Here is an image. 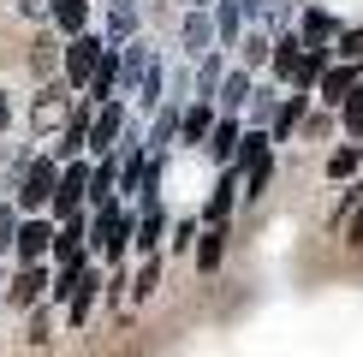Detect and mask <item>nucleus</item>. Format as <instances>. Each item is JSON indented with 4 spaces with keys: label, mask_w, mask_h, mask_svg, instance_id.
Listing matches in <instances>:
<instances>
[{
    "label": "nucleus",
    "mask_w": 363,
    "mask_h": 357,
    "mask_svg": "<svg viewBox=\"0 0 363 357\" xmlns=\"http://www.w3.org/2000/svg\"><path fill=\"white\" fill-rule=\"evenodd\" d=\"M131 227H138V215H131L119 197H113V203H96V208H89V256H101V262H125Z\"/></svg>",
    "instance_id": "nucleus-1"
},
{
    "label": "nucleus",
    "mask_w": 363,
    "mask_h": 357,
    "mask_svg": "<svg viewBox=\"0 0 363 357\" xmlns=\"http://www.w3.org/2000/svg\"><path fill=\"white\" fill-rule=\"evenodd\" d=\"M48 298H54V304H66L72 327H84V322H89V310H96V298H101V274H96L89 262H66V268H54Z\"/></svg>",
    "instance_id": "nucleus-2"
},
{
    "label": "nucleus",
    "mask_w": 363,
    "mask_h": 357,
    "mask_svg": "<svg viewBox=\"0 0 363 357\" xmlns=\"http://www.w3.org/2000/svg\"><path fill=\"white\" fill-rule=\"evenodd\" d=\"M54 185H60V161L42 149V155H30V161H24L18 185H12V208H18V215H48Z\"/></svg>",
    "instance_id": "nucleus-3"
},
{
    "label": "nucleus",
    "mask_w": 363,
    "mask_h": 357,
    "mask_svg": "<svg viewBox=\"0 0 363 357\" xmlns=\"http://www.w3.org/2000/svg\"><path fill=\"white\" fill-rule=\"evenodd\" d=\"M66 119H72V84L66 78H42L36 101H30V131H36V137H60Z\"/></svg>",
    "instance_id": "nucleus-4"
},
{
    "label": "nucleus",
    "mask_w": 363,
    "mask_h": 357,
    "mask_svg": "<svg viewBox=\"0 0 363 357\" xmlns=\"http://www.w3.org/2000/svg\"><path fill=\"white\" fill-rule=\"evenodd\" d=\"M101 30H84V36H66V48H60V78H66L72 89H84L89 84V72H96V60H101Z\"/></svg>",
    "instance_id": "nucleus-5"
},
{
    "label": "nucleus",
    "mask_w": 363,
    "mask_h": 357,
    "mask_svg": "<svg viewBox=\"0 0 363 357\" xmlns=\"http://www.w3.org/2000/svg\"><path fill=\"white\" fill-rule=\"evenodd\" d=\"M84 203H89V167L84 161H66V167H60V185H54V203H48V220L84 215Z\"/></svg>",
    "instance_id": "nucleus-6"
},
{
    "label": "nucleus",
    "mask_w": 363,
    "mask_h": 357,
    "mask_svg": "<svg viewBox=\"0 0 363 357\" xmlns=\"http://www.w3.org/2000/svg\"><path fill=\"white\" fill-rule=\"evenodd\" d=\"M238 191H245V173L238 167H220V178L208 185V203H203V227H233V215H238Z\"/></svg>",
    "instance_id": "nucleus-7"
},
{
    "label": "nucleus",
    "mask_w": 363,
    "mask_h": 357,
    "mask_svg": "<svg viewBox=\"0 0 363 357\" xmlns=\"http://www.w3.org/2000/svg\"><path fill=\"white\" fill-rule=\"evenodd\" d=\"M54 227H60V220H48V215H18L12 256H18V262H48V250H54Z\"/></svg>",
    "instance_id": "nucleus-8"
},
{
    "label": "nucleus",
    "mask_w": 363,
    "mask_h": 357,
    "mask_svg": "<svg viewBox=\"0 0 363 357\" xmlns=\"http://www.w3.org/2000/svg\"><path fill=\"white\" fill-rule=\"evenodd\" d=\"M48 286H54V262H18V274L6 280V298L24 304V310H36L48 298Z\"/></svg>",
    "instance_id": "nucleus-9"
},
{
    "label": "nucleus",
    "mask_w": 363,
    "mask_h": 357,
    "mask_svg": "<svg viewBox=\"0 0 363 357\" xmlns=\"http://www.w3.org/2000/svg\"><path fill=\"white\" fill-rule=\"evenodd\" d=\"M84 256H89V215H72V220H60V227H54L48 262L66 268V262H84Z\"/></svg>",
    "instance_id": "nucleus-10"
},
{
    "label": "nucleus",
    "mask_w": 363,
    "mask_h": 357,
    "mask_svg": "<svg viewBox=\"0 0 363 357\" xmlns=\"http://www.w3.org/2000/svg\"><path fill=\"white\" fill-rule=\"evenodd\" d=\"M119 137H125V101H101L96 119H89V149L96 155H113Z\"/></svg>",
    "instance_id": "nucleus-11"
},
{
    "label": "nucleus",
    "mask_w": 363,
    "mask_h": 357,
    "mask_svg": "<svg viewBox=\"0 0 363 357\" xmlns=\"http://www.w3.org/2000/svg\"><path fill=\"white\" fill-rule=\"evenodd\" d=\"M357 84H363V66H357V60H334V66L322 72V84H315V89H322L315 101H322V108H340Z\"/></svg>",
    "instance_id": "nucleus-12"
},
{
    "label": "nucleus",
    "mask_w": 363,
    "mask_h": 357,
    "mask_svg": "<svg viewBox=\"0 0 363 357\" xmlns=\"http://www.w3.org/2000/svg\"><path fill=\"white\" fill-rule=\"evenodd\" d=\"M250 89H256V72L250 66H226V78H220V89H215V113H238V108H250Z\"/></svg>",
    "instance_id": "nucleus-13"
},
{
    "label": "nucleus",
    "mask_w": 363,
    "mask_h": 357,
    "mask_svg": "<svg viewBox=\"0 0 363 357\" xmlns=\"http://www.w3.org/2000/svg\"><path fill=\"white\" fill-rule=\"evenodd\" d=\"M334 36H340V12H328V6L298 12V42L304 48H334Z\"/></svg>",
    "instance_id": "nucleus-14"
},
{
    "label": "nucleus",
    "mask_w": 363,
    "mask_h": 357,
    "mask_svg": "<svg viewBox=\"0 0 363 357\" xmlns=\"http://www.w3.org/2000/svg\"><path fill=\"white\" fill-rule=\"evenodd\" d=\"M310 108H315V96H304V89H286V96H280V113H274V125H268V137H274V143H292Z\"/></svg>",
    "instance_id": "nucleus-15"
},
{
    "label": "nucleus",
    "mask_w": 363,
    "mask_h": 357,
    "mask_svg": "<svg viewBox=\"0 0 363 357\" xmlns=\"http://www.w3.org/2000/svg\"><path fill=\"white\" fill-rule=\"evenodd\" d=\"M238 137H245V119L238 113H215V131H208V161L215 167H233V155H238Z\"/></svg>",
    "instance_id": "nucleus-16"
},
{
    "label": "nucleus",
    "mask_w": 363,
    "mask_h": 357,
    "mask_svg": "<svg viewBox=\"0 0 363 357\" xmlns=\"http://www.w3.org/2000/svg\"><path fill=\"white\" fill-rule=\"evenodd\" d=\"M161 244H167V215H161V203H155V208H138V227H131V250H138V256H155Z\"/></svg>",
    "instance_id": "nucleus-17"
},
{
    "label": "nucleus",
    "mask_w": 363,
    "mask_h": 357,
    "mask_svg": "<svg viewBox=\"0 0 363 357\" xmlns=\"http://www.w3.org/2000/svg\"><path fill=\"white\" fill-rule=\"evenodd\" d=\"M179 119H185V101H161V108H155V125L143 131V149H149V155H167V143L179 137Z\"/></svg>",
    "instance_id": "nucleus-18"
},
{
    "label": "nucleus",
    "mask_w": 363,
    "mask_h": 357,
    "mask_svg": "<svg viewBox=\"0 0 363 357\" xmlns=\"http://www.w3.org/2000/svg\"><path fill=\"white\" fill-rule=\"evenodd\" d=\"M179 42H185V54H196V60H203L208 48H220V42H215V18H208V6H191V12H185V24H179Z\"/></svg>",
    "instance_id": "nucleus-19"
},
{
    "label": "nucleus",
    "mask_w": 363,
    "mask_h": 357,
    "mask_svg": "<svg viewBox=\"0 0 363 357\" xmlns=\"http://www.w3.org/2000/svg\"><path fill=\"white\" fill-rule=\"evenodd\" d=\"M298 60H304V42H298V30H280V36H274V54H268V78H274V84H292Z\"/></svg>",
    "instance_id": "nucleus-20"
},
{
    "label": "nucleus",
    "mask_w": 363,
    "mask_h": 357,
    "mask_svg": "<svg viewBox=\"0 0 363 357\" xmlns=\"http://www.w3.org/2000/svg\"><path fill=\"white\" fill-rule=\"evenodd\" d=\"M208 131H215V108L208 101H185V119H179V143L185 149H203Z\"/></svg>",
    "instance_id": "nucleus-21"
},
{
    "label": "nucleus",
    "mask_w": 363,
    "mask_h": 357,
    "mask_svg": "<svg viewBox=\"0 0 363 357\" xmlns=\"http://www.w3.org/2000/svg\"><path fill=\"white\" fill-rule=\"evenodd\" d=\"M191 256H196V274H220V262H226V227H203L196 244H191Z\"/></svg>",
    "instance_id": "nucleus-22"
},
{
    "label": "nucleus",
    "mask_w": 363,
    "mask_h": 357,
    "mask_svg": "<svg viewBox=\"0 0 363 357\" xmlns=\"http://www.w3.org/2000/svg\"><path fill=\"white\" fill-rule=\"evenodd\" d=\"M89 12H96V0H54L48 18H54L60 36H84V30H89Z\"/></svg>",
    "instance_id": "nucleus-23"
},
{
    "label": "nucleus",
    "mask_w": 363,
    "mask_h": 357,
    "mask_svg": "<svg viewBox=\"0 0 363 357\" xmlns=\"http://www.w3.org/2000/svg\"><path fill=\"white\" fill-rule=\"evenodd\" d=\"M101 42H108V48H125V42H138V6H131V0L108 6V30H101Z\"/></svg>",
    "instance_id": "nucleus-24"
},
{
    "label": "nucleus",
    "mask_w": 363,
    "mask_h": 357,
    "mask_svg": "<svg viewBox=\"0 0 363 357\" xmlns=\"http://www.w3.org/2000/svg\"><path fill=\"white\" fill-rule=\"evenodd\" d=\"M208 18H215V42H220V48H238V36H245V12H238V0H215Z\"/></svg>",
    "instance_id": "nucleus-25"
},
{
    "label": "nucleus",
    "mask_w": 363,
    "mask_h": 357,
    "mask_svg": "<svg viewBox=\"0 0 363 357\" xmlns=\"http://www.w3.org/2000/svg\"><path fill=\"white\" fill-rule=\"evenodd\" d=\"M113 197H119V155H101L96 167H89V208L113 203Z\"/></svg>",
    "instance_id": "nucleus-26"
},
{
    "label": "nucleus",
    "mask_w": 363,
    "mask_h": 357,
    "mask_svg": "<svg viewBox=\"0 0 363 357\" xmlns=\"http://www.w3.org/2000/svg\"><path fill=\"white\" fill-rule=\"evenodd\" d=\"M274 113H280V84L274 78H256V89H250V125H274Z\"/></svg>",
    "instance_id": "nucleus-27"
},
{
    "label": "nucleus",
    "mask_w": 363,
    "mask_h": 357,
    "mask_svg": "<svg viewBox=\"0 0 363 357\" xmlns=\"http://www.w3.org/2000/svg\"><path fill=\"white\" fill-rule=\"evenodd\" d=\"M220 78H226V60L208 48L203 60H196V96L191 101H208V108H215V89H220Z\"/></svg>",
    "instance_id": "nucleus-28"
},
{
    "label": "nucleus",
    "mask_w": 363,
    "mask_h": 357,
    "mask_svg": "<svg viewBox=\"0 0 363 357\" xmlns=\"http://www.w3.org/2000/svg\"><path fill=\"white\" fill-rule=\"evenodd\" d=\"M268 54H274V36H268V30H245V36H238V66L268 72Z\"/></svg>",
    "instance_id": "nucleus-29"
},
{
    "label": "nucleus",
    "mask_w": 363,
    "mask_h": 357,
    "mask_svg": "<svg viewBox=\"0 0 363 357\" xmlns=\"http://www.w3.org/2000/svg\"><path fill=\"white\" fill-rule=\"evenodd\" d=\"M268 185H274V149H268V155H256L250 167H245V191H238V197L256 203V197H268Z\"/></svg>",
    "instance_id": "nucleus-30"
},
{
    "label": "nucleus",
    "mask_w": 363,
    "mask_h": 357,
    "mask_svg": "<svg viewBox=\"0 0 363 357\" xmlns=\"http://www.w3.org/2000/svg\"><path fill=\"white\" fill-rule=\"evenodd\" d=\"M60 48H66V36H36V48H30V72H36V78H54L60 72Z\"/></svg>",
    "instance_id": "nucleus-31"
},
{
    "label": "nucleus",
    "mask_w": 363,
    "mask_h": 357,
    "mask_svg": "<svg viewBox=\"0 0 363 357\" xmlns=\"http://www.w3.org/2000/svg\"><path fill=\"white\" fill-rule=\"evenodd\" d=\"M334 113H340V131H345V137H352V143H363V84H357L352 96L340 101Z\"/></svg>",
    "instance_id": "nucleus-32"
},
{
    "label": "nucleus",
    "mask_w": 363,
    "mask_h": 357,
    "mask_svg": "<svg viewBox=\"0 0 363 357\" xmlns=\"http://www.w3.org/2000/svg\"><path fill=\"white\" fill-rule=\"evenodd\" d=\"M155 286H161V256H143V262H138V274H131V304L155 298Z\"/></svg>",
    "instance_id": "nucleus-33"
},
{
    "label": "nucleus",
    "mask_w": 363,
    "mask_h": 357,
    "mask_svg": "<svg viewBox=\"0 0 363 357\" xmlns=\"http://www.w3.org/2000/svg\"><path fill=\"white\" fill-rule=\"evenodd\" d=\"M357 167H363V143H352V137H345L334 155H328V178H352Z\"/></svg>",
    "instance_id": "nucleus-34"
},
{
    "label": "nucleus",
    "mask_w": 363,
    "mask_h": 357,
    "mask_svg": "<svg viewBox=\"0 0 363 357\" xmlns=\"http://www.w3.org/2000/svg\"><path fill=\"white\" fill-rule=\"evenodd\" d=\"M298 131H304L310 143H322V137H334V131H340V113H334V108H310V113H304V125H298Z\"/></svg>",
    "instance_id": "nucleus-35"
},
{
    "label": "nucleus",
    "mask_w": 363,
    "mask_h": 357,
    "mask_svg": "<svg viewBox=\"0 0 363 357\" xmlns=\"http://www.w3.org/2000/svg\"><path fill=\"white\" fill-rule=\"evenodd\" d=\"M196 232H203V215H179L173 227H167V244H173V250H191Z\"/></svg>",
    "instance_id": "nucleus-36"
},
{
    "label": "nucleus",
    "mask_w": 363,
    "mask_h": 357,
    "mask_svg": "<svg viewBox=\"0 0 363 357\" xmlns=\"http://www.w3.org/2000/svg\"><path fill=\"white\" fill-rule=\"evenodd\" d=\"M334 60H357V66H363V24H352V30L334 36Z\"/></svg>",
    "instance_id": "nucleus-37"
},
{
    "label": "nucleus",
    "mask_w": 363,
    "mask_h": 357,
    "mask_svg": "<svg viewBox=\"0 0 363 357\" xmlns=\"http://www.w3.org/2000/svg\"><path fill=\"white\" fill-rule=\"evenodd\" d=\"M12 238H18V208H12V203H0V256L12 250Z\"/></svg>",
    "instance_id": "nucleus-38"
},
{
    "label": "nucleus",
    "mask_w": 363,
    "mask_h": 357,
    "mask_svg": "<svg viewBox=\"0 0 363 357\" xmlns=\"http://www.w3.org/2000/svg\"><path fill=\"white\" fill-rule=\"evenodd\" d=\"M48 6H54V0H18V12H24V18H48Z\"/></svg>",
    "instance_id": "nucleus-39"
},
{
    "label": "nucleus",
    "mask_w": 363,
    "mask_h": 357,
    "mask_svg": "<svg viewBox=\"0 0 363 357\" xmlns=\"http://www.w3.org/2000/svg\"><path fill=\"white\" fill-rule=\"evenodd\" d=\"M345 244H363V208H357L352 220H345Z\"/></svg>",
    "instance_id": "nucleus-40"
},
{
    "label": "nucleus",
    "mask_w": 363,
    "mask_h": 357,
    "mask_svg": "<svg viewBox=\"0 0 363 357\" xmlns=\"http://www.w3.org/2000/svg\"><path fill=\"white\" fill-rule=\"evenodd\" d=\"M6 125H12V96L0 89V137H6Z\"/></svg>",
    "instance_id": "nucleus-41"
},
{
    "label": "nucleus",
    "mask_w": 363,
    "mask_h": 357,
    "mask_svg": "<svg viewBox=\"0 0 363 357\" xmlns=\"http://www.w3.org/2000/svg\"><path fill=\"white\" fill-rule=\"evenodd\" d=\"M0 286H6V274H0Z\"/></svg>",
    "instance_id": "nucleus-42"
},
{
    "label": "nucleus",
    "mask_w": 363,
    "mask_h": 357,
    "mask_svg": "<svg viewBox=\"0 0 363 357\" xmlns=\"http://www.w3.org/2000/svg\"><path fill=\"white\" fill-rule=\"evenodd\" d=\"M108 6H119V0H108Z\"/></svg>",
    "instance_id": "nucleus-43"
}]
</instances>
